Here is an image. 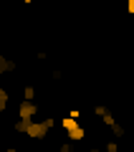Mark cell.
I'll list each match as a JSON object with an SVG mask.
<instances>
[{
    "label": "cell",
    "instance_id": "1",
    "mask_svg": "<svg viewBox=\"0 0 134 152\" xmlns=\"http://www.w3.org/2000/svg\"><path fill=\"white\" fill-rule=\"evenodd\" d=\"M61 127L66 129V134H68L71 142H79V140H84V137H86V132H84V127H81L79 117H71V114L61 117Z\"/></svg>",
    "mask_w": 134,
    "mask_h": 152
},
{
    "label": "cell",
    "instance_id": "2",
    "mask_svg": "<svg viewBox=\"0 0 134 152\" xmlns=\"http://www.w3.org/2000/svg\"><path fill=\"white\" fill-rule=\"evenodd\" d=\"M53 127H56V119H53V117H46L41 124H38V122H31L28 129H25V134L33 137V140H43V137L48 134V129H53Z\"/></svg>",
    "mask_w": 134,
    "mask_h": 152
},
{
    "label": "cell",
    "instance_id": "3",
    "mask_svg": "<svg viewBox=\"0 0 134 152\" xmlns=\"http://www.w3.org/2000/svg\"><path fill=\"white\" fill-rule=\"evenodd\" d=\"M36 112H38L36 99H23V102L18 104V114H20V119H25V122H33Z\"/></svg>",
    "mask_w": 134,
    "mask_h": 152
},
{
    "label": "cell",
    "instance_id": "4",
    "mask_svg": "<svg viewBox=\"0 0 134 152\" xmlns=\"http://www.w3.org/2000/svg\"><path fill=\"white\" fill-rule=\"evenodd\" d=\"M13 69H15V61L5 58V56H0V74H10Z\"/></svg>",
    "mask_w": 134,
    "mask_h": 152
},
{
    "label": "cell",
    "instance_id": "5",
    "mask_svg": "<svg viewBox=\"0 0 134 152\" xmlns=\"http://www.w3.org/2000/svg\"><path fill=\"white\" fill-rule=\"evenodd\" d=\"M99 117H101V122H104V124L109 127V129H111V127L117 124V119H114V114L109 112V109H106V112H104V114H99Z\"/></svg>",
    "mask_w": 134,
    "mask_h": 152
},
{
    "label": "cell",
    "instance_id": "6",
    "mask_svg": "<svg viewBox=\"0 0 134 152\" xmlns=\"http://www.w3.org/2000/svg\"><path fill=\"white\" fill-rule=\"evenodd\" d=\"M5 109H8V91L0 89V112H5Z\"/></svg>",
    "mask_w": 134,
    "mask_h": 152
},
{
    "label": "cell",
    "instance_id": "7",
    "mask_svg": "<svg viewBox=\"0 0 134 152\" xmlns=\"http://www.w3.org/2000/svg\"><path fill=\"white\" fill-rule=\"evenodd\" d=\"M23 99H36V89H33L31 84H28V86L23 89Z\"/></svg>",
    "mask_w": 134,
    "mask_h": 152
},
{
    "label": "cell",
    "instance_id": "8",
    "mask_svg": "<svg viewBox=\"0 0 134 152\" xmlns=\"http://www.w3.org/2000/svg\"><path fill=\"white\" fill-rule=\"evenodd\" d=\"M111 134H114V137H124V134H127V132H124V127H122V124H119V122H117V124L111 127Z\"/></svg>",
    "mask_w": 134,
    "mask_h": 152
},
{
    "label": "cell",
    "instance_id": "9",
    "mask_svg": "<svg viewBox=\"0 0 134 152\" xmlns=\"http://www.w3.org/2000/svg\"><path fill=\"white\" fill-rule=\"evenodd\" d=\"M106 152H119V145L117 142H106Z\"/></svg>",
    "mask_w": 134,
    "mask_h": 152
},
{
    "label": "cell",
    "instance_id": "10",
    "mask_svg": "<svg viewBox=\"0 0 134 152\" xmlns=\"http://www.w3.org/2000/svg\"><path fill=\"white\" fill-rule=\"evenodd\" d=\"M127 13H129V15H134V0H127Z\"/></svg>",
    "mask_w": 134,
    "mask_h": 152
},
{
    "label": "cell",
    "instance_id": "11",
    "mask_svg": "<svg viewBox=\"0 0 134 152\" xmlns=\"http://www.w3.org/2000/svg\"><path fill=\"white\" fill-rule=\"evenodd\" d=\"M23 3H25V5H31V3H33V0H23Z\"/></svg>",
    "mask_w": 134,
    "mask_h": 152
}]
</instances>
